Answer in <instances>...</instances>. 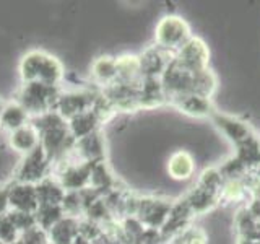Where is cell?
Masks as SVG:
<instances>
[{"label":"cell","instance_id":"6da1fadb","mask_svg":"<svg viewBox=\"0 0 260 244\" xmlns=\"http://www.w3.org/2000/svg\"><path fill=\"white\" fill-rule=\"evenodd\" d=\"M156 36L161 47H184L187 44V39H189V28L181 18L166 16L158 24Z\"/></svg>","mask_w":260,"mask_h":244},{"label":"cell","instance_id":"3957f363","mask_svg":"<svg viewBox=\"0 0 260 244\" xmlns=\"http://www.w3.org/2000/svg\"><path fill=\"white\" fill-rule=\"evenodd\" d=\"M193 160L192 157L187 151H177L174 153L173 157L169 160V165H168V171L169 174L173 176L174 179H189L193 173Z\"/></svg>","mask_w":260,"mask_h":244},{"label":"cell","instance_id":"7a4b0ae2","mask_svg":"<svg viewBox=\"0 0 260 244\" xmlns=\"http://www.w3.org/2000/svg\"><path fill=\"white\" fill-rule=\"evenodd\" d=\"M207 57H208V52L205 49V44L199 39L189 41L181 51V62L184 65V69L192 73L205 70L203 67H205V64H207Z\"/></svg>","mask_w":260,"mask_h":244},{"label":"cell","instance_id":"277c9868","mask_svg":"<svg viewBox=\"0 0 260 244\" xmlns=\"http://www.w3.org/2000/svg\"><path fill=\"white\" fill-rule=\"evenodd\" d=\"M39 142L38 134L35 129L23 126L12 132V145L20 151H31L36 150V145Z\"/></svg>","mask_w":260,"mask_h":244},{"label":"cell","instance_id":"5b68a950","mask_svg":"<svg viewBox=\"0 0 260 244\" xmlns=\"http://www.w3.org/2000/svg\"><path fill=\"white\" fill-rule=\"evenodd\" d=\"M2 112H4V111H2V108H0V117H2Z\"/></svg>","mask_w":260,"mask_h":244}]
</instances>
